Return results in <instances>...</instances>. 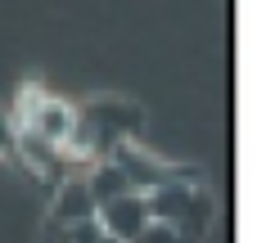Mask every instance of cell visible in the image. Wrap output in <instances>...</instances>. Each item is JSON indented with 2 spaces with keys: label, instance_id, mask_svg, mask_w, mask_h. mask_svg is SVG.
<instances>
[]
</instances>
